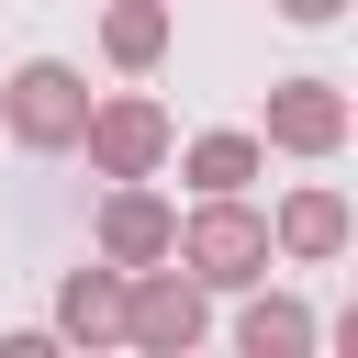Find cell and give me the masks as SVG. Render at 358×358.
Returning a JSON list of instances; mask_svg holds the SVG:
<instances>
[{
  "mask_svg": "<svg viewBox=\"0 0 358 358\" xmlns=\"http://www.w3.org/2000/svg\"><path fill=\"white\" fill-rule=\"evenodd\" d=\"M168 257H179L201 291H246V280H268V213H257L246 190H201V201L179 213Z\"/></svg>",
  "mask_w": 358,
  "mask_h": 358,
  "instance_id": "1",
  "label": "cell"
},
{
  "mask_svg": "<svg viewBox=\"0 0 358 358\" xmlns=\"http://www.w3.org/2000/svg\"><path fill=\"white\" fill-rule=\"evenodd\" d=\"M168 157H179L190 201H201V190H246V179L268 168V145H257V134H235V123H224V134H190V145H168Z\"/></svg>",
  "mask_w": 358,
  "mask_h": 358,
  "instance_id": "10",
  "label": "cell"
},
{
  "mask_svg": "<svg viewBox=\"0 0 358 358\" xmlns=\"http://www.w3.org/2000/svg\"><path fill=\"white\" fill-rule=\"evenodd\" d=\"M201 336H213V291H201L179 257L123 268V347H134V358H190Z\"/></svg>",
  "mask_w": 358,
  "mask_h": 358,
  "instance_id": "3",
  "label": "cell"
},
{
  "mask_svg": "<svg viewBox=\"0 0 358 358\" xmlns=\"http://www.w3.org/2000/svg\"><path fill=\"white\" fill-rule=\"evenodd\" d=\"M78 123H90V78H78L67 56H22V67L0 78V134H11L22 157H67Z\"/></svg>",
  "mask_w": 358,
  "mask_h": 358,
  "instance_id": "2",
  "label": "cell"
},
{
  "mask_svg": "<svg viewBox=\"0 0 358 358\" xmlns=\"http://www.w3.org/2000/svg\"><path fill=\"white\" fill-rule=\"evenodd\" d=\"M280 22H302V34H324V22H347V0H268Z\"/></svg>",
  "mask_w": 358,
  "mask_h": 358,
  "instance_id": "12",
  "label": "cell"
},
{
  "mask_svg": "<svg viewBox=\"0 0 358 358\" xmlns=\"http://www.w3.org/2000/svg\"><path fill=\"white\" fill-rule=\"evenodd\" d=\"M347 235H358V213H347V190H336V179H302V190L268 213V257H291V268L347 257Z\"/></svg>",
  "mask_w": 358,
  "mask_h": 358,
  "instance_id": "7",
  "label": "cell"
},
{
  "mask_svg": "<svg viewBox=\"0 0 358 358\" xmlns=\"http://www.w3.org/2000/svg\"><path fill=\"white\" fill-rule=\"evenodd\" d=\"M168 34H179L168 0H112V11H101V56H112L123 78H145V67L168 56Z\"/></svg>",
  "mask_w": 358,
  "mask_h": 358,
  "instance_id": "11",
  "label": "cell"
},
{
  "mask_svg": "<svg viewBox=\"0 0 358 358\" xmlns=\"http://www.w3.org/2000/svg\"><path fill=\"white\" fill-rule=\"evenodd\" d=\"M313 302H291V291H268V280H246V313H235V347L246 358H313Z\"/></svg>",
  "mask_w": 358,
  "mask_h": 358,
  "instance_id": "9",
  "label": "cell"
},
{
  "mask_svg": "<svg viewBox=\"0 0 358 358\" xmlns=\"http://www.w3.org/2000/svg\"><path fill=\"white\" fill-rule=\"evenodd\" d=\"M347 134H358V112H347V90H336V78H280V90H268L257 145H280V157H336Z\"/></svg>",
  "mask_w": 358,
  "mask_h": 358,
  "instance_id": "6",
  "label": "cell"
},
{
  "mask_svg": "<svg viewBox=\"0 0 358 358\" xmlns=\"http://www.w3.org/2000/svg\"><path fill=\"white\" fill-rule=\"evenodd\" d=\"M168 235H179V201H168L157 179H112V190H101V224H90V257H112V268H157Z\"/></svg>",
  "mask_w": 358,
  "mask_h": 358,
  "instance_id": "5",
  "label": "cell"
},
{
  "mask_svg": "<svg viewBox=\"0 0 358 358\" xmlns=\"http://www.w3.org/2000/svg\"><path fill=\"white\" fill-rule=\"evenodd\" d=\"M78 145H90V168H101V179H157V168H168V145H179V123H168L145 90H112V101L90 90Z\"/></svg>",
  "mask_w": 358,
  "mask_h": 358,
  "instance_id": "4",
  "label": "cell"
},
{
  "mask_svg": "<svg viewBox=\"0 0 358 358\" xmlns=\"http://www.w3.org/2000/svg\"><path fill=\"white\" fill-rule=\"evenodd\" d=\"M56 347H123V268L112 257L56 280Z\"/></svg>",
  "mask_w": 358,
  "mask_h": 358,
  "instance_id": "8",
  "label": "cell"
}]
</instances>
